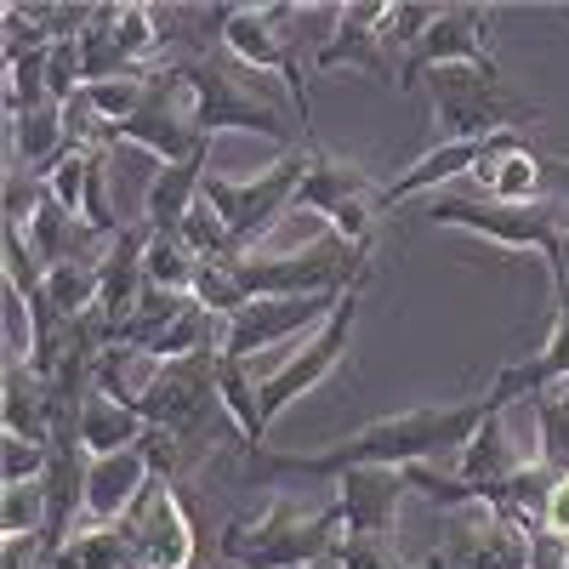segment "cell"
<instances>
[{"label": "cell", "mask_w": 569, "mask_h": 569, "mask_svg": "<svg viewBox=\"0 0 569 569\" xmlns=\"http://www.w3.org/2000/svg\"><path fill=\"white\" fill-rule=\"evenodd\" d=\"M530 569H569V547H563V536L536 530V536H530Z\"/></svg>", "instance_id": "obj_31"}, {"label": "cell", "mask_w": 569, "mask_h": 569, "mask_svg": "<svg viewBox=\"0 0 569 569\" xmlns=\"http://www.w3.org/2000/svg\"><path fill=\"white\" fill-rule=\"evenodd\" d=\"M563 547H569V541H563Z\"/></svg>", "instance_id": "obj_36"}, {"label": "cell", "mask_w": 569, "mask_h": 569, "mask_svg": "<svg viewBox=\"0 0 569 569\" xmlns=\"http://www.w3.org/2000/svg\"><path fill=\"white\" fill-rule=\"evenodd\" d=\"M74 433H80V450H86V456H114V450H137L142 439H149V421H142L137 405L109 399V393L91 388L86 405H80Z\"/></svg>", "instance_id": "obj_21"}, {"label": "cell", "mask_w": 569, "mask_h": 569, "mask_svg": "<svg viewBox=\"0 0 569 569\" xmlns=\"http://www.w3.org/2000/svg\"><path fill=\"white\" fill-rule=\"evenodd\" d=\"M154 461L149 450H114V456H91L86 467V525H120L126 507L149 490Z\"/></svg>", "instance_id": "obj_18"}, {"label": "cell", "mask_w": 569, "mask_h": 569, "mask_svg": "<svg viewBox=\"0 0 569 569\" xmlns=\"http://www.w3.org/2000/svg\"><path fill=\"white\" fill-rule=\"evenodd\" d=\"M142 279L160 284V291L194 297V291H200V279H206V262L182 246V233H166V240H154V233H149V257H142Z\"/></svg>", "instance_id": "obj_26"}, {"label": "cell", "mask_w": 569, "mask_h": 569, "mask_svg": "<svg viewBox=\"0 0 569 569\" xmlns=\"http://www.w3.org/2000/svg\"><path fill=\"white\" fill-rule=\"evenodd\" d=\"M46 530V490L40 485H18L0 501V536L7 541H23V536H40Z\"/></svg>", "instance_id": "obj_28"}, {"label": "cell", "mask_w": 569, "mask_h": 569, "mask_svg": "<svg viewBox=\"0 0 569 569\" xmlns=\"http://www.w3.org/2000/svg\"><path fill=\"white\" fill-rule=\"evenodd\" d=\"M552 291L569 297V233H563V251H558V262H552Z\"/></svg>", "instance_id": "obj_34"}, {"label": "cell", "mask_w": 569, "mask_h": 569, "mask_svg": "<svg viewBox=\"0 0 569 569\" xmlns=\"http://www.w3.org/2000/svg\"><path fill=\"white\" fill-rule=\"evenodd\" d=\"M330 569H410L388 536H342L330 552Z\"/></svg>", "instance_id": "obj_29"}, {"label": "cell", "mask_w": 569, "mask_h": 569, "mask_svg": "<svg viewBox=\"0 0 569 569\" xmlns=\"http://www.w3.org/2000/svg\"><path fill=\"white\" fill-rule=\"evenodd\" d=\"M445 7H433V0H405V7H393V18H388V46H405V58L421 46V34L433 29V18H439Z\"/></svg>", "instance_id": "obj_30"}, {"label": "cell", "mask_w": 569, "mask_h": 569, "mask_svg": "<svg viewBox=\"0 0 569 569\" xmlns=\"http://www.w3.org/2000/svg\"><path fill=\"white\" fill-rule=\"evenodd\" d=\"M518 467H525V456H518V445H512V433H507V410H496L479 433H472V445L461 450L456 479L472 485V490H496V485L512 479Z\"/></svg>", "instance_id": "obj_23"}, {"label": "cell", "mask_w": 569, "mask_h": 569, "mask_svg": "<svg viewBox=\"0 0 569 569\" xmlns=\"http://www.w3.org/2000/svg\"><path fill=\"white\" fill-rule=\"evenodd\" d=\"M120 525H126V536L137 541L142 569H188V563H194V547H200L194 518H188L177 485L160 479V472L149 479V490H142V496L126 507Z\"/></svg>", "instance_id": "obj_14"}, {"label": "cell", "mask_w": 569, "mask_h": 569, "mask_svg": "<svg viewBox=\"0 0 569 569\" xmlns=\"http://www.w3.org/2000/svg\"><path fill=\"white\" fill-rule=\"evenodd\" d=\"M547 206L569 222V154H547Z\"/></svg>", "instance_id": "obj_33"}, {"label": "cell", "mask_w": 569, "mask_h": 569, "mask_svg": "<svg viewBox=\"0 0 569 569\" xmlns=\"http://www.w3.org/2000/svg\"><path fill=\"white\" fill-rule=\"evenodd\" d=\"M512 399L490 382L479 399H450V405H416L399 416H382L359 427L348 439H330L319 450H246V479L284 490L291 479H313V485H337L353 467H427L433 456H461L472 445V433L507 410Z\"/></svg>", "instance_id": "obj_1"}, {"label": "cell", "mask_w": 569, "mask_h": 569, "mask_svg": "<svg viewBox=\"0 0 569 569\" xmlns=\"http://www.w3.org/2000/svg\"><path fill=\"white\" fill-rule=\"evenodd\" d=\"M530 405V421H536V439H541V467L552 472V479H569V376L541 393L525 399Z\"/></svg>", "instance_id": "obj_25"}, {"label": "cell", "mask_w": 569, "mask_h": 569, "mask_svg": "<svg viewBox=\"0 0 569 569\" xmlns=\"http://www.w3.org/2000/svg\"><path fill=\"white\" fill-rule=\"evenodd\" d=\"M450 63H467V69H485V74H501V58L490 46V12L472 7V0H456L433 18V29L421 34V46L410 58H399V91L421 86L427 69H450Z\"/></svg>", "instance_id": "obj_13"}, {"label": "cell", "mask_w": 569, "mask_h": 569, "mask_svg": "<svg viewBox=\"0 0 569 569\" xmlns=\"http://www.w3.org/2000/svg\"><path fill=\"white\" fill-rule=\"evenodd\" d=\"M46 467H52V445H29V439H0V490L18 485H40Z\"/></svg>", "instance_id": "obj_27"}, {"label": "cell", "mask_w": 569, "mask_h": 569, "mask_svg": "<svg viewBox=\"0 0 569 569\" xmlns=\"http://www.w3.org/2000/svg\"><path fill=\"white\" fill-rule=\"evenodd\" d=\"M421 98H427V120H433L439 142H490V137L525 131L541 120V103L512 91L507 74H485L467 63L427 69Z\"/></svg>", "instance_id": "obj_4"}, {"label": "cell", "mask_w": 569, "mask_h": 569, "mask_svg": "<svg viewBox=\"0 0 569 569\" xmlns=\"http://www.w3.org/2000/svg\"><path fill=\"white\" fill-rule=\"evenodd\" d=\"M188 91V114H194L200 137H217V131H251V137H273L284 142V126H279V109L268 98H251L246 80H233L211 52L206 58H166ZM297 149V142H284Z\"/></svg>", "instance_id": "obj_10"}, {"label": "cell", "mask_w": 569, "mask_h": 569, "mask_svg": "<svg viewBox=\"0 0 569 569\" xmlns=\"http://www.w3.org/2000/svg\"><path fill=\"white\" fill-rule=\"evenodd\" d=\"M257 382L262 376H251V359H228L217 353V399L233 421V433H240L246 450H268V427H262V410H257Z\"/></svg>", "instance_id": "obj_24"}, {"label": "cell", "mask_w": 569, "mask_h": 569, "mask_svg": "<svg viewBox=\"0 0 569 569\" xmlns=\"http://www.w3.org/2000/svg\"><path fill=\"white\" fill-rule=\"evenodd\" d=\"M370 251L376 246H348L337 233H325V240L297 246V251H251L233 262H206V279L194 297L217 319L240 313L246 302H268V297H342L370 279Z\"/></svg>", "instance_id": "obj_2"}, {"label": "cell", "mask_w": 569, "mask_h": 569, "mask_svg": "<svg viewBox=\"0 0 569 569\" xmlns=\"http://www.w3.org/2000/svg\"><path fill=\"white\" fill-rule=\"evenodd\" d=\"M302 177H308V142L284 149V154H279L268 171H257V177H222V171H206L200 200L222 217L233 257H251V251L262 246V233L297 206Z\"/></svg>", "instance_id": "obj_5"}, {"label": "cell", "mask_w": 569, "mask_h": 569, "mask_svg": "<svg viewBox=\"0 0 569 569\" xmlns=\"http://www.w3.org/2000/svg\"><path fill=\"white\" fill-rule=\"evenodd\" d=\"M302 7H284V0H233L222 7V52H233L246 69H262V74H279L284 91L297 103V120L302 131L313 137V114H308V69H302Z\"/></svg>", "instance_id": "obj_6"}, {"label": "cell", "mask_w": 569, "mask_h": 569, "mask_svg": "<svg viewBox=\"0 0 569 569\" xmlns=\"http://www.w3.org/2000/svg\"><path fill=\"white\" fill-rule=\"evenodd\" d=\"M359 291H365V284H359ZM359 291H348V297L337 302V313H330L297 353H284L279 370H268L262 382H257L262 427H273L297 399H308L319 382H330V376L348 365V353H353V319H359Z\"/></svg>", "instance_id": "obj_9"}, {"label": "cell", "mask_w": 569, "mask_h": 569, "mask_svg": "<svg viewBox=\"0 0 569 569\" xmlns=\"http://www.w3.org/2000/svg\"><path fill=\"white\" fill-rule=\"evenodd\" d=\"M0 421H7L12 439L52 445V393H46V382L29 370L18 348H7V405H0Z\"/></svg>", "instance_id": "obj_22"}, {"label": "cell", "mask_w": 569, "mask_h": 569, "mask_svg": "<svg viewBox=\"0 0 569 569\" xmlns=\"http://www.w3.org/2000/svg\"><path fill=\"white\" fill-rule=\"evenodd\" d=\"M479 149L485 142H433L416 166H405L393 182H382V217L405 200H421V194H445V182L456 177H472V166H479Z\"/></svg>", "instance_id": "obj_20"}, {"label": "cell", "mask_w": 569, "mask_h": 569, "mask_svg": "<svg viewBox=\"0 0 569 569\" xmlns=\"http://www.w3.org/2000/svg\"><path fill=\"white\" fill-rule=\"evenodd\" d=\"M348 297V291H342ZM342 297H268V302H246L240 313H228L222 319V348L228 359H257L279 342H291V337H313V330L337 313Z\"/></svg>", "instance_id": "obj_15"}, {"label": "cell", "mask_w": 569, "mask_h": 569, "mask_svg": "<svg viewBox=\"0 0 569 569\" xmlns=\"http://www.w3.org/2000/svg\"><path fill=\"white\" fill-rule=\"evenodd\" d=\"M410 496L405 467H353L337 479V512H342V536H388L399 530V507Z\"/></svg>", "instance_id": "obj_16"}, {"label": "cell", "mask_w": 569, "mask_h": 569, "mask_svg": "<svg viewBox=\"0 0 569 569\" xmlns=\"http://www.w3.org/2000/svg\"><path fill=\"white\" fill-rule=\"evenodd\" d=\"M410 569H530V530L496 507H456L445 541Z\"/></svg>", "instance_id": "obj_11"}, {"label": "cell", "mask_w": 569, "mask_h": 569, "mask_svg": "<svg viewBox=\"0 0 569 569\" xmlns=\"http://www.w3.org/2000/svg\"><path fill=\"white\" fill-rule=\"evenodd\" d=\"M558 12H563V18H569V7H558Z\"/></svg>", "instance_id": "obj_35"}, {"label": "cell", "mask_w": 569, "mask_h": 569, "mask_svg": "<svg viewBox=\"0 0 569 569\" xmlns=\"http://www.w3.org/2000/svg\"><path fill=\"white\" fill-rule=\"evenodd\" d=\"M297 206L325 217V228L348 246H376V217H382V182L359 160L330 154L325 142H308V177L297 188Z\"/></svg>", "instance_id": "obj_8"}, {"label": "cell", "mask_w": 569, "mask_h": 569, "mask_svg": "<svg viewBox=\"0 0 569 569\" xmlns=\"http://www.w3.org/2000/svg\"><path fill=\"white\" fill-rule=\"evenodd\" d=\"M541 530H552V536L569 541V479H552V490H547V512H541Z\"/></svg>", "instance_id": "obj_32"}, {"label": "cell", "mask_w": 569, "mask_h": 569, "mask_svg": "<svg viewBox=\"0 0 569 569\" xmlns=\"http://www.w3.org/2000/svg\"><path fill=\"white\" fill-rule=\"evenodd\" d=\"M206 171H211V154H194V160H177V166H160L149 194H142V228L166 240V233H182L188 211L200 206V188H206Z\"/></svg>", "instance_id": "obj_19"}, {"label": "cell", "mask_w": 569, "mask_h": 569, "mask_svg": "<svg viewBox=\"0 0 569 569\" xmlns=\"http://www.w3.org/2000/svg\"><path fill=\"white\" fill-rule=\"evenodd\" d=\"M427 222L433 228H456V233H472V240H485L496 251H536L547 268L558 262L563 251V233L569 222L558 217V206H496L485 200L479 188L461 194V188H445V194L427 200Z\"/></svg>", "instance_id": "obj_7"}, {"label": "cell", "mask_w": 569, "mask_h": 569, "mask_svg": "<svg viewBox=\"0 0 569 569\" xmlns=\"http://www.w3.org/2000/svg\"><path fill=\"white\" fill-rule=\"evenodd\" d=\"M388 18L393 7L388 0H342V7H330V34L319 46L313 69L319 74H337V69H359L382 86H399V63L388 58Z\"/></svg>", "instance_id": "obj_12"}, {"label": "cell", "mask_w": 569, "mask_h": 569, "mask_svg": "<svg viewBox=\"0 0 569 569\" xmlns=\"http://www.w3.org/2000/svg\"><path fill=\"white\" fill-rule=\"evenodd\" d=\"M472 182L496 206H541L547 200V154H536L518 131L490 137L479 149V166H472Z\"/></svg>", "instance_id": "obj_17"}, {"label": "cell", "mask_w": 569, "mask_h": 569, "mask_svg": "<svg viewBox=\"0 0 569 569\" xmlns=\"http://www.w3.org/2000/svg\"><path fill=\"white\" fill-rule=\"evenodd\" d=\"M342 541V512L337 501L325 507H297L291 496H268L262 512H246L217 536V552L233 563V569H313V563H330Z\"/></svg>", "instance_id": "obj_3"}]
</instances>
